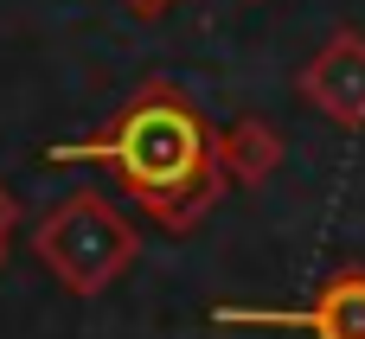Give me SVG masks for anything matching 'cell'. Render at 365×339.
Returning <instances> with one entry per match:
<instances>
[{
  "label": "cell",
  "instance_id": "cell-1",
  "mask_svg": "<svg viewBox=\"0 0 365 339\" xmlns=\"http://www.w3.org/2000/svg\"><path fill=\"white\" fill-rule=\"evenodd\" d=\"M51 167H109L115 186L173 237H186L218 199H225V167H218V128L192 109V96L167 77L141 83L96 135L45 147Z\"/></svg>",
  "mask_w": 365,
  "mask_h": 339
},
{
  "label": "cell",
  "instance_id": "cell-2",
  "mask_svg": "<svg viewBox=\"0 0 365 339\" xmlns=\"http://www.w3.org/2000/svg\"><path fill=\"white\" fill-rule=\"evenodd\" d=\"M135 250H141V237H135V224L122 218V205L115 199H103V192H71V199H58L38 224H32V256L51 269V282L64 288V295H103L128 263H135Z\"/></svg>",
  "mask_w": 365,
  "mask_h": 339
},
{
  "label": "cell",
  "instance_id": "cell-3",
  "mask_svg": "<svg viewBox=\"0 0 365 339\" xmlns=\"http://www.w3.org/2000/svg\"><path fill=\"white\" fill-rule=\"evenodd\" d=\"M212 327H263V333H308V339H365V269H334L321 288L295 308H257V301H218Z\"/></svg>",
  "mask_w": 365,
  "mask_h": 339
},
{
  "label": "cell",
  "instance_id": "cell-4",
  "mask_svg": "<svg viewBox=\"0 0 365 339\" xmlns=\"http://www.w3.org/2000/svg\"><path fill=\"white\" fill-rule=\"evenodd\" d=\"M295 90L334 128H365V32H334L308 58V71L295 77Z\"/></svg>",
  "mask_w": 365,
  "mask_h": 339
},
{
  "label": "cell",
  "instance_id": "cell-5",
  "mask_svg": "<svg viewBox=\"0 0 365 339\" xmlns=\"http://www.w3.org/2000/svg\"><path fill=\"white\" fill-rule=\"evenodd\" d=\"M282 135L263 122V115H237L231 128H218V167L231 186H263L276 167H282Z\"/></svg>",
  "mask_w": 365,
  "mask_h": 339
},
{
  "label": "cell",
  "instance_id": "cell-6",
  "mask_svg": "<svg viewBox=\"0 0 365 339\" xmlns=\"http://www.w3.org/2000/svg\"><path fill=\"white\" fill-rule=\"evenodd\" d=\"M13 224H19V199L0 186V237H13Z\"/></svg>",
  "mask_w": 365,
  "mask_h": 339
},
{
  "label": "cell",
  "instance_id": "cell-7",
  "mask_svg": "<svg viewBox=\"0 0 365 339\" xmlns=\"http://www.w3.org/2000/svg\"><path fill=\"white\" fill-rule=\"evenodd\" d=\"M128 6H141V13H167V6H180V0H128Z\"/></svg>",
  "mask_w": 365,
  "mask_h": 339
},
{
  "label": "cell",
  "instance_id": "cell-8",
  "mask_svg": "<svg viewBox=\"0 0 365 339\" xmlns=\"http://www.w3.org/2000/svg\"><path fill=\"white\" fill-rule=\"evenodd\" d=\"M0 269H6V237H0Z\"/></svg>",
  "mask_w": 365,
  "mask_h": 339
}]
</instances>
